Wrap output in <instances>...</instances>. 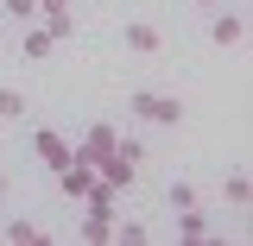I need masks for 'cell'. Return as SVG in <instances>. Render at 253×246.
<instances>
[{
  "label": "cell",
  "mask_w": 253,
  "mask_h": 246,
  "mask_svg": "<svg viewBox=\"0 0 253 246\" xmlns=\"http://www.w3.org/2000/svg\"><path fill=\"white\" fill-rule=\"evenodd\" d=\"M126 120L177 133V126H184V95H171V89H133L126 95Z\"/></svg>",
  "instance_id": "6da1fadb"
},
{
  "label": "cell",
  "mask_w": 253,
  "mask_h": 246,
  "mask_svg": "<svg viewBox=\"0 0 253 246\" xmlns=\"http://www.w3.org/2000/svg\"><path fill=\"white\" fill-rule=\"evenodd\" d=\"M203 32H209V44L215 51H241L247 44V6H209V19H203Z\"/></svg>",
  "instance_id": "7a4b0ae2"
},
{
  "label": "cell",
  "mask_w": 253,
  "mask_h": 246,
  "mask_svg": "<svg viewBox=\"0 0 253 246\" xmlns=\"http://www.w3.org/2000/svg\"><path fill=\"white\" fill-rule=\"evenodd\" d=\"M114 44H121L126 57H158V51H165V26H158V19H121Z\"/></svg>",
  "instance_id": "3957f363"
},
{
  "label": "cell",
  "mask_w": 253,
  "mask_h": 246,
  "mask_svg": "<svg viewBox=\"0 0 253 246\" xmlns=\"http://www.w3.org/2000/svg\"><path fill=\"white\" fill-rule=\"evenodd\" d=\"M215 202L228 209V215H247L253 209V177H247V164H228L215 177Z\"/></svg>",
  "instance_id": "277c9868"
},
{
  "label": "cell",
  "mask_w": 253,
  "mask_h": 246,
  "mask_svg": "<svg viewBox=\"0 0 253 246\" xmlns=\"http://www.w3.org/2000/svg\"><path fill=\"white\" fill-rule=\"evenodd\" d=\"M13 51H19L26 63H51V57H57V38H51V32L32 19V26H19V32H13Z\"/></svg>",
  "instance_id": "5b68a950"
},
{
  "label": "cell",
  "mask_w": 253,
  "mask_h": 246,
  "mask_svg": "<svg viewBox=\"0 0 253 246\" xmlns=\"http://www.w3.org/2000/svg\"><path fill=\"white\" fill-rule=\"evenodd\" d=\"M171 234L190 240V246H203V240H215V215H209L203 202H196V209H177V215H171Z\"/></svg>",
  "instance_id": "8992f818"
},
{
  "label": "cell",
  "mask_w": 253,
  "mask_h": 246,
  "mask_svg": "<svg viewBox=\"0 0 253 246\" xmlns=\"http://www.w3.org/2000/svg\"><path fill=\"white\" fill-rule=\"evenodd\" d=\"M38 240H51V234L32 215H0V246H38Z\"/></svg>",
  "instance_id": "52a82bcc"
},
{
  "label": "cell",
  "mask_w": 253,
  "mask_h": 246,
  "mask_svg": "<svg viewBox=\"0 0 253 246\" xmlns=\"http://www.w3.org/2000/svg\"><path fill=\"white\" fill-rule=\"evenodd\" d=\"M26 114H32V95L19 82H0V126H26Z\"/></svg>",
  "instance_id": "ba28073f"
},
{
  "label": "cell",
  "mask_w": 253,
  "mask_h": 246,
  "mask_svg": "<svg viewBox=\"0 0 253 246\" xmlns=\"http://www.w3.org/2000/svg\"><path fill=\"white\" fill-rule=\"evenodd\" d=\"M196 202H203V183H190V177H171V183H165V209H171V215H177V209H196Z\"/></svg>",
  "instance_id": "9c48e42d"
},
{
  "label": "cell",
  "mask_w": 253,
  "mask_h": 246,
  "mask_svg": "<svg viewBox=\"0 0 253 246\" xmlns=\"http://www.w3.org/2000/svg\"><path fill=\"white\" fill-rule=\"evenodd\" d=\"M0 19H6V32H19L38 19V0H0Z\"/></svg>",
  "instance_id": "30bf717a"
},
{
  "label": "cell",
  "mask_w": 253,
  "mask_h": 246,
  "mask_svg": "<svg viewBox=\"0 0 253 246\" xmlns=\"http://www.w3.org/2000/svg\"><path fill=\"white\" fill-rule=\"evenodd\" d=\"M38 26L51 32L57 44H63V38H76V32H83V26H76V6H63V13H51V19H38Z\"/></svg>",
  "instance_id": "8fae6325"
},
{
  "label": "cell",
  "mask_w": 253,
  "mask_h": 246,
  "mask_svg": "<svg viewBox=\"0 0 253 246\" xmlns=\"http://www.w3.org/2000/svg\"><path fill=\"white\" fill-rule=\"evenodd\" d=\"M114 240H121V246H146L152 227H146V221H114Z\"/></svg>",
  "instance_id": "7c38bea8"
},
{
  "label": "cell",
  "mask_w": 253,
  "mask_h": 246,
  "mask_svg": "<svg viewBox=\"0 0 253 246\" xmlns=\"http://www.w3.org/2000/svg\"><path fill=\"white\" fill-rule=\"evenodd\" d=\"M57 189H63V196H83V189H89V177H83V171H63Z\"/></svg>",
  "instance_id": "4fadbf2b"
},
{
  "label": "cell",
  "mask_w": 253,
  "mask_h": 246,
  "mask_svg": "<svg viewBox=\"0 0 253 246\" xmlns=\"http://www.w3.org/2000/svg\"><path fill=\"white\" fill-rule=\"evenodd\" d=\"M6 202H13V171L0 164V209H6Z\"/></svg>",
  "instance_id": "5bb4252c"
},
{
  "label": "cell",
  "mask_w": 253,
  "mask_h": 246,
  "mask_svg": "<svg viewBox=\"0 0 253 246\" xmlns=\"http://www.w3.org/2000/svg\"><path fill=\"white\" fill-rule=\"evenodd\" d=\"M70 0H38V19H51V13H63Z\"/></svg>",
  "instance_id": "9a60e30c"
},
{
  "label": "cell",
  "mask_w": 253,
  "mask_h": 246,
  "mask_svg": "<svg viewBox=\"0 0 253 246\" xmlns=\"http://www.w3.org/2000/svg\"><path fill=\"white\" fill-rule=\"evenodd\" d=\"M190 6H196V13H209V6H221V0H190Z\"/></svg>",
  "instance_id": "2e32d148"
},
{
  "label": "cell",
  "mask_w": 253,
  "mask_h": 246,
  "mask_svg": "<svg viewBox=\"0 0 253 246\" xmlns=\"http://www.w3.org/2000/svg\"><path fill=\"white\" fill-rule=\"evenodd\" d=\"M6 38H13V32H6V19H0V51H6Z\"/></svg>",
  "instance_id": "e0dca14e"
},
{
  "label": "cell",
  "mask_w": 253,
  "mask_h": 246,
  "mask_svg": "<svg viewBox=\"0 0 253 246\" xmlns=\"http://www.w3.org/2000/svg\"><path fill=\"white\" fill-rule=\"evenodd\" d=\"M89 6H95V0H89Z\"/></svg>",
  "instance_id": "ac0fdd59"
}]
</instances>
